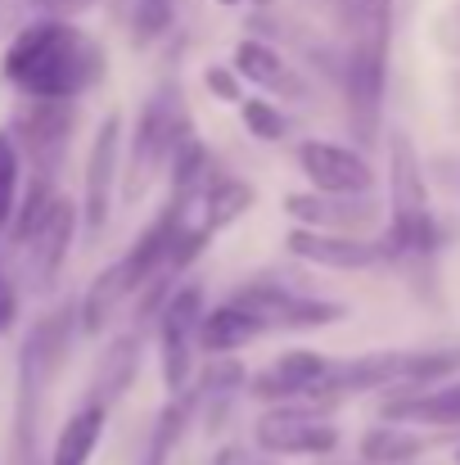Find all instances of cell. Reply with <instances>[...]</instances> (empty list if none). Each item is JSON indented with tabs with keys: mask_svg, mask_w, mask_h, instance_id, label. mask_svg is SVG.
I'll return each mask as SVG.
<instances>
[{
	"mask_svg": "<svg viewBox=\"0 0 460 465\" xmlns=\"http://www.w3.org/2000/svg\"><path fill=\"white\" fill-rule=\"evenodd\" d=\"M18 303H23L18 281H14V272H9L5 253H0V334H9V330L18 325Z\"/></svg>",
	"mask_w": 460,
	"mask_h": 465,
	"instance_id": "27",
	"label": "cell"
},
{
	"mask_svg": "<svg viewBox=\"0 0 460 465\" xmlns=\"http://www.w3.org/2000/svg\"><path fill=\"white\" fill-rule=\"evenodd\" d=\"M230 303H240V308L249 312V316L262 325V334H267V330H320V325H338V321L347 316L343 303L299 294L294 285H285V281H276V276H253V281H244V285L230 294Z\"/></svg>",
	"mask_w": 460,
	"mask_h": 465,
	"instance_id": "8",
	"label": "cell"
},
{
	"mask_svg": "<svg viewBox=\"0 0 460 465\" xmlns=\"http://www.w3.org/2000/svg\"><path fill=\"white\" fill-rule=\"evenodd\" d=\"M73 132H77V100H23L9 123V136L23 163H32V176L54 185L73 154Z\"/></svg>",
	"mask_w": 460,
	"mask_h": 465,
	"instance_id": "7",
	"label": "cell"
},
{
	"mask_svg": "<svg viewBox=\"0 0 460 465\" xmlns=\"http://www.w3.org/2000/svg\"><path fill=\"white\" fill-rule=\"evenodd\" d=\"M258 5H267V0H258Z\"/></svg>",
	"mask_w": 460,
	"mask_h": 465,
	"instance_id": "34",
	"label": "cell"
},
{
	"mask_svg": "<svg viewBox=\"0 0 460 465\" xmlns=\"http://www.w3.org/2000/svg\"><path fill=\"white\" fill-rule=\"evenodd\" d=\"M190 208H194V222H199L208 235H217V231H226L230 222H240V217L253 208V185L240 181V176L212 172L208 185L199 190V199H194Z\"/></svg>",
	"mask_w": 460,
	"mask_h": 465,
	"instance_id": "18",
	"label": "cell"
},
{
	"mask_svg": "<svg viewBox=\"0 0 460 465\" xmlns=\"http://www.w3.org/2000/svg\"><path fill=\"white\" fill-rule=\"evenodd\" d=\"M343 82H347L352 132L361 141H375L379 114H384V82H388V0H375L370 14L352 27Z\"/></svg>",
	"mask_w": 460,
	"mask_h": 465,
	"instance_id": "6",
	"label": "cell"
},
{
	"mask_svg": "<svg viewBox=\"0 0 460 465\" xmlns=\"http://www.w3.org/2000/svg\"><path fill=\"white\" fill-rule=\"evenodd\" d=\"M329 371V357L325 352H311V348H289L280 352L271 366H262L253 380H244V393L249 398H262V402H299L311 398V389L320 384V375Z\"/></svg>",
	"mask_w": 460,
	"mask_h": 465,
	"instance_id": "15",
	"label": "cell"
},
{
	"mask_svg": "<svg viewBox=\"0 0 460 465\" xmlns=\"http://www.w3.org/2000/svg\"><path fill=\"white\" fill-rule=\"evenodd\" d=\"M104 425H109V407L104 402H82L54 434V448H50V465H86L95 457L100 439H104Z\"/></svg>",
	"mask_w": 460,
	"mask_h": 465,
	"instance_id": "19",
	"label": "cell"
},
{
	"mask_svg": "<svg viewBox=\"0 0 460 465\" xmlns=\"http://www.w3.org/2000/svg\"><path fill=\"white\" fill-rule=\"evenodd\" d=\"M285 249L299 262L329 267V272H370L388 262V249L375 235H338V231H307V226H294L285 235Z\"/></svg>",
	"mask_w": 460,
	"mask_h": 465,
	"instance_id": "13",
	"label": "cell"
},
{
	"mask_svg": "<svg viewBox=\"0 0 460 465\" xmlns=\"http://www.w3.org/2000/svg\"><path fill=\"white\" fill-rule=\"evenodd\" d=\"M460 371V348H420L402 357V389H429Z\"/></svg>",
	"mask_w": 460,
	"mask_h": 465,
	"instance_id": "23",
	"label": "cell"
},
{
	"mask_svg": "<svg viewBox=\"0 0 460 465\" xmlns=\"http://www.w3.org/2000/svg\"><path fill=\"white\" fill-rule=\"evenodd\" d=\"M240 118H244V132L262 145H276L289 136V118L271 100H240Z\"/></svg>",
	"mask_w": 460,
	"mask_h": 465,
	"instance_id": "25",
	"label": "cell"
},
{
	"mask_svg": "<svg viewBox=\"0 0 460 465\" xmlns=\"http://www.w3.org/2000/svg\"><path fill=\"white\" fill-rule=\"evenodd\" d=\"M77 203L68 194H59L54 181H36L27 185V194H18L14 222H9V244H14V262H18V281L32 294L54 290V281L68 267L73 240H77Z\"/></svg>",
	"mask_w": 460,
	"mask_h": 465,
	"instance_id": "3",
	"label": "cell"
},
{
	"mask_svg": "<svg viewBox=\"0 0 460 465\" xmlns=\"http://www.w3.org/2000/svg\"><path fill=\"white\" fill-rule=\"evenodd\" d=\"M118 181H122V118H118V114H109V118L100 123L95 141H91L86 176H82V203H77V217H82L86 240L104 235L109 213H113Z\"/></svg>",
	"mask_w": 460,
	"mask_h": 465,
	"instance_id": "11",
	"label": "cell"
},
{
	"mask_svg": "<svg viewBox=\"0 0 460 465\" xmlns=\"http://www.w3.org/2000/svg\"><path fill=\"white\" fill-rule=\"evenodd\" d=\"M190 132H194V123H190V109H185V100H181V86L162 82L150 100H145V109H141V118H136V132L122 136V158H127V163H122V199H127V203H136L153 181L167 172L171 150H176Z\"/></svg>",
	"mask_w": 460,
	"mask_h": 465,
	"instance_id": "5",
	"label": "cell"
},
{
	"mask_svg": "<svg viewBox=\"0 0 460 465\" xmlns=\"http://www.w3.org/2000/svg\"><path fill=\"white\" fill-rule=\"evenodd\" d=\"M456 461H460V452H456Z\"/></svg>",
	"mask_w": 460,
	"mask_h": 465,
	"instance_id": "35",
	"label": "cell"
},
{
	"mask_svg": "<svg viewBox=\"0 0 460 465\" xmlns=\"http://www.w3.org/2000/svg\"><path fill=\"white\" fill-rule=\"evenodd\" d=\"M36 9H45V14H54V18H73V14H82V9H95L100 0H32Z\"/></svg>",
	"mask_w": 460,
	"mask_h": 465,
	"instance_id": "29",
	"label": "cell"
},
{
	"mask_svg": "<svg viewBox=\"0 0 460 465\" xmlns=\"http://www.w3.org/2000/svg\"><path fill=\"white\" fill-rule=\"evenodd\" d=\"M429 448V439L411 434L406 425H375L366 439H361V461L366 465H406L416 461L420 452Z\"/></svg>",
	"mask_w": 460,
	"mask_h": 465,
	"instance_id": "22",
	"label": "cell"
},
{
	"mask_svg": "<svg viewBox=\"0 0 460 465\" xmlns=\"http://www.w3.org/2000/svg\"><path fill=\"white\" fill-rule=\"evenodd\" d=\"M285 213L294 226L307 231H338V235H370L379 226V203L375 194H320V190H299L285 194Z\"/></svg>",
	"mask_w": 460,
	"mask_h": 465,
	"instance_id": "12",
	"label": "cell"
},
{
	"mask_svg": "<svg viewBox=\"0 0 460 465\" xmlns=\"http://www.w3.org/2000/svg\"><path fill=\"white\" fill-rule=\"evenodd\" d=\"M77 303H59L45 316L32 321V330L18 343V366H14V439H9V461L36 465V443H41V416L50 402V389L68 361L73 334H77Z\"/></svg>",
	"mask_w": 460,
	"mask_h": 465,
	"instance_id": "2",
	"label": "cell"
},
{
	"mask_svg": "<svg viewBox=\"0 0 460 465\" xmlns=\"http://www.w3.org/2000/svg\"><path fill=\"white\" fill-rule=\"evenodd\" d=\"M384 420L393 425H460V380H443L429 389H406L384 402Z\"/></svg>",
	"mask_w": 460,
	"mask_h": 465,
	"instance_id": "17",
	"label": "cell"
},
{
	"mask_svg": "<svg viewBox=\"0 0 460 465\" xmlns=\"http://www.w3.org/2000/svg\"><path fill=\"white\" fill-rule=\"evenodd\" d=\"M18 185H23V154L9 136V127L0 132V235L9 231L14 222V208H18Z\"/></svg>",
	"mask_w": 460,
	"mask_h": 465,
	"instance_id": "24",
	"label": "cell"
},
{
	"mask_svg": "<svg viewBox=\"0 0 460 465\" xmlns=\"http://www.w3.org/2000/svg\"><path fill=\"white\" fill-rule=\"evenodd\" d=\"M217 5H226V9H230V5H244V0H217Z\"/></svg>",
	"mask_w": 460,
	"mask_h": 465,
	"instance_id": "33",
	"label": "cell"
},
{
	"mask_svg": "<svg viewBox=\"0 0 460 465\" xmlns=\"http://www.w3.org/2000/svg\"><path fill=\"white\" fill-rule=\"evenodd\" d=\"M299 172L320 194H375V167L352 145L334 141H303L299 145Z\"/></svg>",
	"mask_w": 460,
	"mask_h": 465,
	"instance_id": "14",
	"label": "cell"
},
{
	"mask_svg": "<svg viewBox=\"0 0 460 465\" xmlns=\"http://www.w3.org/2000/svg\"><path fill=\"white\" fill-rule=\"evenodd\" d=\"M253 443L267 457H329L338 448V430L329 425V407L320 402H276L258 416Z\"/></svg>",
	"mask_w": 460,
	"mask_h": 465,
	"instance_id": "9",
	"label": "cell"
},
{
	"mask_svg": "<svg viewBox=\"0 0 460 465\" xmlns=\"http://www.w3.org/2000/svg\"><path fill=\"white\" fill-rule=\"evenodd\" d=\"M393 258H434L438 253V222L429 208V185L420 172V154L406 132L388 136V231L379 235Z\"/></svg>",
	"mask_w": 460,
	"mask_h": 465,
	"instance_id": "4",
	"label": "cell"
},
{
	"mask_svg": "<svg viewBox=\"0 0 460 465\" xmlns=\"http://www.w3.org/2000/svg\"><path fill=\"white\" fill-rule=\"evenodd\" d=\"M176 5H181V0H136V5H132V32H136L141 45L158 41V36L171 27Z\"/></svg>",
	"mask_w": 460,
	"mask_h": 465,
	"instance_id": "26",
	"label": "cell"
},
{
	"mask_svg": "<svg viewBox=\"0 0 460 465\" xmlns=\"http://www.w3.org/2000/svg\"><path fill=\"white\" fill-rule=\"evenodd\" d=\"M145 465H167V452H158V448H150V457H145Z\"/></svg>",
	"mask_w": 460,
	"mask_h": 465,
	"instance_id": "32",
	"label": "cell"
},
{
	"mask_svg": "<svg viewBox=\"0 0 460 465\" xmlns=\"http://www.w3.org/2000/svg\"><path fill=\"white\" fill-rule=\"evenodd\" d=\"M136 371H141V334H118V339L104 348L100 366H95L91 402L113 407V402H118V398L136 384Z\"/></svg>",
	"mask_w": 460,
	"mask_h": 465,
	"instance_id": "21",
	"label": "cell"
},
{
	"mask_svg": "<svg viewBox=\"0 0 460 465\" xmlns=\"http://www.w3.org/2000/svg\"><path fill=\"white\" fill-rule=\"evenodd\" d=\"M212 465H267L262 457H253L249 448H221L217 457H212Z\"/></svg>",
	"mask_w": 460,
	"mask_h": 465,
	"instance_id": "30",
	"label": "cell"
},
{
	"mask_svg": "<svg viewBox=\"0 0 460 465\" xmlns=\"http://www.w3.org/2000/svg\"><path fill=\"white\" fill-rule=\"evenodd\" d=\"M0 73L23 100H77L104 82L109 54L77 23L45 14L18 27L0 54Z\"/></svg>",
	"mask_w": 460,
	"mask_h": 465,
	"instance_id": "1",
	"label": "cell"
},
{
	"mask_svg": "<svg viewBox=\"0 0 460 465\" xmlns=\"http://www.w3.org/2000/svg\"><path fill=\"white\" fill-rule=\"evenodd\" d=\"M230 68L240 73V82H253L267 95H285V100H307V82L294 73V64H285L280 50H271L267 41L244 36L230 54Z\"/></svg>",
	"mask_w": 460,
	"mask_h": 465,
	"instance_id": "16",
	"label": "cell"
},
{
	"mask_svg": "<svg viewBox=\"0 0 460 465\" xmlns=\"http://www.w3.org/2000/svg\"><path fill=\"white\" fill-rule=\"evenodd\" d=\"M370 5H375V0H338V9H343V23H347V32H352V27H357V23H361V18L370 14Z\"/></svg>",
	"mask_w": 460,
	"mask_h": 465,
	"instance_id": "31",
	"label": "cell"
},
{
	"mask_svg": "<svg viewBox=\"0 0 460 465\" xmlns=\"http://www.w3.org/2000/svg\"><path fill=\"white\" fill-rule=\"evenodd\" d=\"M258 334H262V325L240 308V303H221V308H212V312L203 308L194 343H199L203 352H212V357H230L235 348H249Z\"/></svg>",
	"mask_w": 460,
	"mask_h": 465,
	"instance_id": "20",
	"label": "cell"
},
{
	"mask_svg": "<svg viewBox=\"0 0 460 465\" xmlns=\"http://www.w3.org/2000/svg\"><path fill=\"white\" fill-rule=\"evenodd\" d=\"M203 82H208V91L221 100V104H240L244 100V86H240V73L230 68V64H212L208 73H203Z\"/></svg>",
	"mask_w": 460,
	"mask_h": 465,
	"instance_id": "28",
	"label": "cell"
},
{
	"mask_svg": "<svg viewBox=\"0 0 460 465\" xmlns=\"http://www.w3.org/2000/svg\"><path fill=\"white\" fill-rule=\"evenodd\" d=\"M199 316H203V290L199 285H181L162 299L158 308V371H162V389L181 393L194 375V334H199Z\"/></svg>",
	"mask_w": 460,
	"mask_h": 465,
	"instance_id": "10",
	"label": "cell"
}]
</instances>
